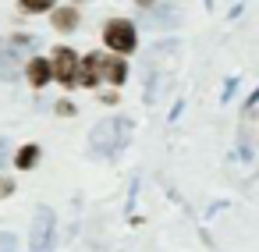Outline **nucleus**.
<instances>
[{
  "mask_svg": "<svg viewBox=\"0 0 259 252\" xmlns=\"http://www.w3.org/2000/svg\"><path fill=\"white\" fill-rule=\"evenodd\" d=\"M36 160H39V146H22L18 153H15V167L18 171H29V167H36Z\"/></svg>",
  "mask_w": 259,
  "mask_h": 252,
  "instance_id": "9b49d317",
  "label": "nucleus"
},
{
  "mask_svg": "<svg viewBox=\"0 0 259 252\" xmlns=\"http://www.w3.org/2000/svg\"><path fill=\"white\" fill-rule=\"evenodd\" d=\"M25 15H39V11H50V0H25L22 4Z\"/></svg>",
  "mask_w": 259,
  "mask_h": 252,
  "instance_id": "f8f14e48",
  "label": "nucleus"
},
{
  "mask_svg": "<svg viewBox=\"0 0 259 252\" xmlns=\"http://www.w3.org/2000/svg\"><path fill=\"white\" fill-rule=\"evenodd\" d=\"M25 75H29V82L39 89V86H47V82L54 78V68H50V61H47V57H32V61H29V68H25Z\"/></svg>",
  "mask_w": 259,
  "mask_h": 252,
  "instance_id": "0eeeda50",
  "label": "nucleus"
},
{
  "mask_svg": "<svg viewBox=\"0 0 259 252\" xmlns=\"http://www.w3.org/2000/svg\"><path fill=\"white\" fill-rule=\"evenodd\" d=\"M234 89H238V78H227V86H224V103L231 100V93H234Z\"/></svg>",
  "mask_w": 259,
  "mask_h": 252,
  "instance_id": "2eb2a0df",
  "label": "nucleus"
},
{
  "mask_svg": "<svg viewBox=\"0 0 259 252\" xmlns=\"http://www.w3.org/2000/svg\"><path fill=\"white\" fill-rule=\"evenodd\" d=\"M132 139V121L128 117H103L93 132H89V149L96 156H117Z\"/></svg>",
  "mask_w": 259,
  "mask_h": 252,
  "instance_id": "f257e3e1",
  "label": "nucleus"
},
{
  "mask_svg": "<svg viewBox=\"0 0 259 252\" xmlns=\"http://www.w3.org/2000/svg\"><path fill=\"white\" fill-rule=\"evenodd\" d=\"M142 11L156 15L153 22H160V25H174V15H178V8H170V4H142Z\"/></svg>",
  "mask_w": 259,
  "mask_h": 252,
  "instance_id": "9d476101",
  "label": "nucleus"
},
{
  "mask_svg": "<svg viewBox=\"0 0 259 252\" xmlns=\"http://www.w3.org/2000/svg\"><path fill=\"white\" fill-rule=\"evenodd\" d=\"M36 43H39L36 36H15V39H8V43H0V78H4V82L18 78L22 57H25V50H32Z\"/></svg>",
  "mask_w": 259,
  "mask_h": 252,
  "instance_id": "f03ea898",
  "label": "nucleus"
},
{
  "mask_svg": "<svg viewBox=\"0 0 259 252\" xmlns=\"http://www.w3.org/2000/svg\"><path fill=\"white\" fill-rule=\"evenodd\" d=\"M8 149H11V142H8V139H0V167L8 163Z\"/></svg>",
  "mask_w": 259,
  "mask_h": 252,
  "instance_id": "4468645a",
  "label": "nucleus"
},
{
  "mask_svg": "<svg viewBox=\"0 0 259 252\" xmlns=\"http://www.w3.org/2000/svg\"><path fill=\"white\" fill-rule=\"evenodd\" d=\"M54 29L75 32V29H78V11H75V8H57V11H54Z\"/></svg>",
  "mask_w": 259,
  "mask_h": 252,
  "instance_id": "1a4fd4ad",
  "label": "nucleus"
},
{
  "mask_svg": "<svg viewBox=\"0 0 259 252\" xmlns=\"http://www.w3.org/2000/svg\"><path fill=\"white\" fill-rule=\"evenodd\" d=\"M57 114H75V107H71L68 100H61V103H57Z\"/></svg>",
  "mask_w": 259,
  "mask_h": 252,
  "instance_id": "f3484780",
  "label": "nucleus"
},
{
  "mask_svg": "<svg viewBox=\"0 0 259 252\" xmlns=\"http://www.w3.org/2000/svg\"><path fill=\"white\" fill-rule=\"evenodd\" d=\"M54 231H57L54 209L50 206H36L32 234H29V252H54Z\"/></svg>",
  "mask_w": 259,
  "mask_h": 252,
  "instance_id": "20e7f679",
  "label": "nucleus"
},
{
  "mask_svg": "<svg viewBox=\"0 0 259 252\" xmlns=\"http://www.w3.org/2000/svg\"><path fill=\"white\" fill-rule=\"evenodd\" d=\"M50 68H54V78H57V82H64V86H78V68H82V61H78V54H75L71 47H57Z\"/></svg>",
  "mask_w": 259,
  "mask_h": 252,
  "instance_id": "39448f33",
  "label": "nucleus"
},
{
  "mask_svg": "<svg viewBox=\"0 0 259 252\" xmlns=\"http://www.w3.org/2000/svg\"><path fill=\"white\" fill-rule=\"evenodd\" d=\"M103 43L114 50V57H121V54H132L139 47V32L128 18H110L103 29Z\"/></svg>",
  "mask_w": 259,
  "mask_h": 252,
  "instance_id": "7ed1b4c3",
  "label": "nucleus"
},
{
  "mask_svg": "<svg viewBox=\"0 0 259 252\" xmlns=\"http://www.w3.org/2000/svg\"><path fill=\"white\" fill-rule=\"evenodd\" d=\"M15 192V185L11 181H4V178H0V199H4V195H11Z\"/></svg>",
  "mask_w": 259,
  "mask_h": 252,
  "instance_id": "dca6fc26",
  "label": "nucleus"
},
{
  "mask_svg": "<svg viewBox=\"0 0 259 252\" xmlns=\"http://www.w3.org/2000/svg\"><path fill=\"white\" fill-rule=\"evenodd\" d=\"M100 78H110L114 86H121V82L128 78V64H124L121 57H103V54H100Z\"/></svg>",
  "mask_w": 259,
  "mask_h": 252,
  "instance_id": "423d86ee",
  "label": "nucleus"
},
{
  "mask_svg": "<svg viewBox=\"0 0 259 252\" xmlns=\"http://www.w3.org/2000/svg\"><path fill=\"white\" fill-rule=\"evenodd\" d=\"M18 248V238L11 231H0V252H15Z\"/></svg>",
  "mask_w": 259,
  "mask_h": 252,
  "instance_id": "ddd939ff",
  "label": "nucleus"
},
{
  "mask_svg": "<svg viewBox=\"0 0 259 252\" xmlns=\"http://www.w3.org/2000/svg\"><path fill=\"white\" fill-rule=\"evenodd\" d=\"M78 82H82V86H96V82H100V54H89V57L82 61Z\"/></svg>",
  "mask_w": 259,
  "mask_h": 252,
  "instance_id": "6e6552de",
  "label": "nucleus"
}]
</instances>
